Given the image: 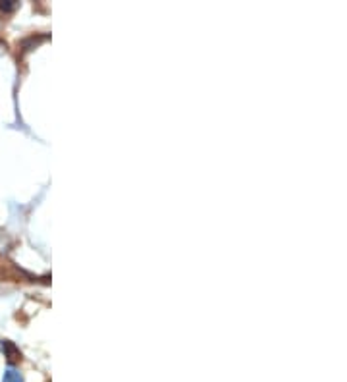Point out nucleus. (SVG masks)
Segmentation results:
<instances>
[{"mask_svg": "<svg viewBox=\"0 0 347 382\" xmlns=\"http://www.w3.org/2000/svg\"><path fill=\"white\" fill-rule=\"evenodd\" d=\"M2 382H24V374L17 371L16 367L10 365L6 371H4V376H2Z\"/></svg>", "mask_w": 347, "mask_h": 382, "instance_id": "f257e3e1", "label": "nucleus"}, {"mask_svg": "<svg viewBox=\"0 0 347 382\" xmlns=\"http://www.w3.org/2000/svg\"><path fill=\"white\" fill-rule=\"evenodd\" d=\"M14 8H16V2H0V10H4V12H10Z\"/></svg>", "mask_w": 347, "mask_h": 382, "instance_id": "f03ea898", "label": "nucleus"}]
</instances>
